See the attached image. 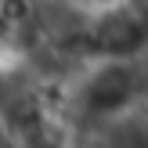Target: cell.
Masks as SVG:
<instances>
[{
  "label": "cell",
  "mask_w": 148,
  "mask_h": 148,
  "mask_svg": "<svg viewBox=\"0 0 148 148\" xmlns=\"http://www.w3.org/2000/svg\"><path fill=\"white\" fill-rule=\"evenodd\" d=\"M87 51L101 58H137L148 51V14L134 0H105L87 18Z\"/></svg>",
  "instance_id": "cell-1"
}]
</instances>
